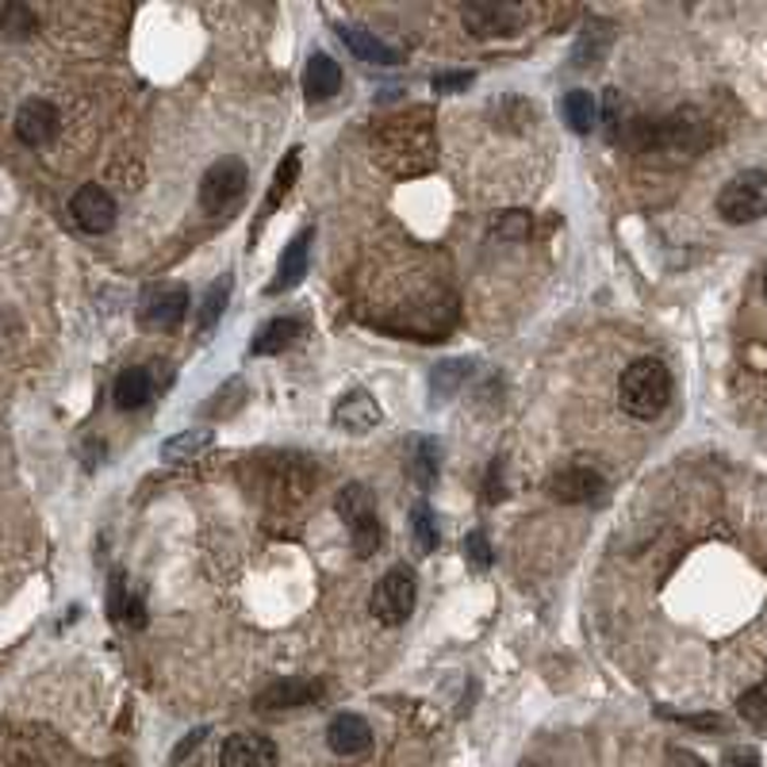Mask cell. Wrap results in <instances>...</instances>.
I'll return each instance as SVG.
<instances>
[{
	"label": "cell",
	"instance_id": "cell-34",
	"mask_svg": "<svg viewBox=\"0 0 767 767\" xmlns=\"http://www.w3.org/2000/svg\"><path fill=\"white\" fill-rule=\"evenodd\" d=\"M411 525H415V542H419L422 553H434L437 549V518L430 510V503H415L411 510Z\"/></svg>",
	"mask_w": 767,
	"mask_h": 767
},
{
	"label": "cell",
	"instance_id": "cell-25",
	"mask_svg": "<svg viewBox=\"0 0 767 767\" xmlns=\"http://www.w3.org/2000/svg\"><path fill=\"white\" fill-rule=\"evenodd\" d=\"M231 288H235V276L231 273H223L215 284H211L208 292H203V299H200V311H196V326H200L203 334L211 331V326L219 323V316L226 311V299H231Z\"/></svg>",
	"mask_w": 767,
	"mask_h": 767
},
{
	"label": "cell",
	"instance_id": "cell-22",
	"mask_svg": "<svg viewBox=\"0 0 767 767\" xmlns=\"http://www.w3.org/2000/svg\"><path fill=\"white\" fill-rule=\"evenodd\" d=\"M304 338V323L299 319H273L265 323L250 342V357H273V354H284L288 346Z\"/></svg>",
	"mask_w": 767,
	"mask_h": 767
},
{
	"label": "cell",
	"instance_id": "cell-15",
	"mask_svg": "<svg viewBox=\"0 0 767 767\" xmlns=\"http://www.w3.org/2000/svg\"><path fill=\"white\" fill-rule=\"evenodd\" d=\"M223 767H276V744L261 733H235L219 749Z\"/></svg>",
	"mask_w": 767,
	"mask_h": 767
},
{
	"label": "cell",
	"instance_id": "cell-33",
	"mask_svg": "<svg viewBox=\"0 0 767 767\" xmlns=\"http://www.w3.org/2000/svg\"><path fill=\"white\" fill-rule=\"evenodd\" d=\"M296 177H299V150H288V158H284V162L276 165L273 188H269V196H265V211H273L276 203H281L284 196L292 193V185H296Z\"/></svg>",
	"mask_w": 767,
	"mask_h": 767
},
{
	"label": "cell",
	"instance_id": "cell-12",
	"mask_svg": "<svg viewBox=\"0 0 767 767\" xmlns=\"http://www.w3.org/2000/svg\"><path fill=\"white\" fill-rule=\"evenodd\" d=\"M58 127H62V115H58V108L42 97L24 100L16 120H12V131H16V138L24 146H47L50 138L58 135Z\"/></svg>",
	"mask_w": 767,
	"mask_h": 767
},
{
	"label": "cell",
	"instance_id": "cell-31",
	"mask_svg": "<svg viewBox=\"0 0 767 767\" xmlns=\"http://www.w3.org/2000/svg\"><path fill=\"white\" fill-rule=\"evenodd\" d=\"M211 430H185V434L170 437V442L162 445V457L165 460H196L203 449L211 445Z\"/></svg>",
	"mask_w": 767,
	"mask_h": 767
},
{
	"label": "cell",
	"instance_id": "cell-32",
	"mask_svg": "<svg viewBox=\"0 0 767 767\" xmlns=\"http://www.w3.org/2000/svg\"><path fill=\"white\" fill-rule=\"evenodd\" d=\"M533 231V219L530 211L515 208V211H499V215L492 219V235L503 238V243H525Z\"/></svg>",
	"mask_w": 767,
	"mask_h": 767
},
{
	"label": "cell",
	"instance_id": "cell-11",
	"mask_svg": "<svg viewBox=\"0 0 767 767\" xmlns=\"http://www.w3.org/2000/svg\"><path fill=\"white\" fill-rule=\"evenodd\" d=\"M326 695V686L319 679H307V676H288V679H276L253 698L261 714H281V710H299V706H311Z\"/></svg>",
	"mask_w": 767,
	"mask_h": 767
},
{
	"label": "cell",
	"instance_id": "cell-35",
	"mask_svg": "<svg viewBox=\"0 0 767 767\" xmlns=\"http://www.w3.org/2000/svg\"><path fill=\"white\" fill-rule=\"evenodd\" d=\"M603 123H606V138H610V143H618V138L630 131V123H626V100H622V92L618 89H606Z\"/></svg>",
	"mask_w": 767,
	"mask_h": 767
},
{
	"label": "cell",
	"instance_id": "cell-38",
	"mask_svg": "<svg viewBox=\"0 0 767 767\" xmlns=\"http://www.w3.org/2000/svg\"><path fill=\"white\" fill-rule=\"evenodd\" d=\"M660 718H671V721H679V726H691V729H721L726 726L718 714H676V710H668V706H660Z\"/></svg>",
	"mask_w": 767,
	"mask_h": 767
},
{
	"label": "cell",
	"instance_id": "cell-26",
	"mask_svg": "<svg viewBox=\"0 0 767 767\" xmlns=\"http://www.w3.org/2000/svg\"><path fill=\"white\" fill-rule=\"evenodd\" d=\"M472 376V361H445V364H434V372H430V396H434V404H442V399H449L453 392H460V384Z\"/></svg>",
	"mask_w": 767,
	"mask_h": 767
},
{
	"label": "cell",
	"instance_id": "cell-36",
	"mask_svg": "<svg viewBox=\"0 0 767 767\" xmlns=\"http://www.w3.org/2000/svg\"><path fill=\"white\" fill-rule=\"evenodd\" d=\"M465 560H469L472 568H492V542H487V533H480V530H472L469 537H465Z\"/></svg>",
	"mask_w": 767,
	"mask_h": 767
},
{
	"label": "cell",
	"instance_id": "cell-9",
	"mask_svg": "<svg viewBox=\"0 0 767 767\" xmlns=\"http://www.w3.org/2000/svg\"><path fill=\"white\" fill-rule=\"evenodd\" d=\"M70 215L85 235H108L115 226L120 208H115V196L104 185H82L70 200Z\"/></svg>",
	"mask_w": 767,
	"mask_h": 767
},
{
	"label": "cell",
	"instance_id": "cell-21",
	"mask_svg": "<svg viewBox=\"0 0 767 767\" xmlns=\"http://www.w3.org/2000/svg\"><path fill=\"white\" fill-rule=\"evenodd\" d=\"M437 472H442V445L434 437H415L411 449H407V477L430 492L437 484Z\"/></svg>",
	"mask_w": 767,
	"mask_h": 767
},
{
	"label": "cell",
	"instance_id": "cell-13",
	"mask_svg": "<svg viewBox=\"0 0 767 767\" xmlns=\"http://www.w3.org/2000/svg\"><path fill=\"white\" fill-rule=\"evenodd\" d=\"M311 243H316V226H304L281 253V265H276V276L269 284V296H281V292H292L299 281L307 276V265H311Z\"/></svg>",
	"mask_w": 767,
	"mask_h": 767
},
{
	"label": "cell",
	"instance_id": "cell-40",
	"mask_svg": "<svg viewBox=\"0 0 767 767\" xmlns=\"http://www.w3.org/2000/svg\"><path fill=\"white\" fill-rule=\"evenodd\" d=\"M434 92L437 97H453V92H465L472 85V73H434Z\"/></svg>",
	"mask_w": 767,
	"mask_h": 767
},
{
	"label": "cell",
	"instance_id": "cell-30",
	"mask_svg": "<svg viewBox=\"0 0 767 767\" xmlns=\"http://www.w3.org/2000/svg\"><path fill=\"white\" fill-rule=\"evenodd\" d=\"M349 542H354L357 557H372V553L384 545V525H380V515H364L357 522H349Z\"/></svg>",
	"mask_w": 767,
	"mask_h": 767
},
{
	"label": "cell",
	"instance_id": "cell-43",
	"mask_svg": "<svg viewBox=\"0 0 767 767\" xmlns=\"http://www.w3.org/2000/svg\"><path fill=\"white\" fill-rule=\"evenodd\" d=\"M668 767H710L703 756H695L691 749H679V744H671L668 749Z\"/></svg>",
	"mask_w": 767,
	"mask_h": 767
},
{
	"label": "cell",
	"instance_id": "cell-5",
	"mask_svg": "<svg viewBox=\"0 0 767 767\" xmlns=\"http://www.w3.org/2000/svg\"><path fill=\"white\" fill-rule=\"evenodd\" d=\"M718 215L733 226L756 223L767 215V173L764 170H744L729 177L718 193Z\"/></svg>",
	"mask_w": 767,
	"mask_h": 767
},
{
	"label": "cell",
	"instance_id": "cell-28",
	"mask_svg": "<svg viewBox=\"0 0 767 767\" xmlns=\"http://www.w3.org/2000/svg\"><path fill=\"white\" fill-rule=\"evenodd\" d=\"M338 515H342V522H357V518H364V515H376V499H372V492L364 484H346L338 492Z\"/></svg>",
	"mask_w": 767,
	"mask_h": 767
},
{
	"label": "cell",
	"instance_id": "cell-4",
	"mask_svg": "<svg viewBox=\"0 0 767 767\" xmlns=\"http://www.w3.org/2000/svg\"><path fill=\"white\" fill-rule=\"evenodd\" d=\"M253 492L261 499L276 503V507H292V503H304L311 484H316L319 472L307 465L304 457H292V453H276V457H258L253 460Z\"/></svg>",
	"mask_w": 767,
	"mask_h": 767
},
{
	"label": "cell",
	"instance_id": "cell-42",
	"mask_svg": "<svg viewBox=\"0 0 767 767\" xmlns=\"http://www.w3.org/2000/svg\"><path fill=\"white\" fill-rule=\"evenodd\" d=\"M203 737H208V729H193V733H185V741L177 744V749H173V764H185L188 759V752H196L203 744Z\"/></svg>",
	"mask_w": 767,
	"mask_h": 767
},
{
	"label": "cell",
	"instance_id": "cell-24",
	"mask_svg": "<svg viewBox=\"0 0 767 767\" xmlns=\"http://www.w3.org/2000/svg\"><path fill=\"white\" fill-rule=\"evenodd\" d=\"M560 115H565V123L576 131V135H591L598 123V104L587 89H572V92H565V100H560Z\"/></svg>",
	"mask_w": 767,
	"mask_h": 767
},
{
	"label": "cell",
	"instance_id": "cell-23",
	"mask_svg": "<svg viewBox=\"0 0 767 767\" xmlns=\"http://www.w3.org/2000/svg\"><path fill=\"white\" fill-rule=\"evenodd\" d=\"M610 42H614V24H606V20H591V24L580 32V39H576L572 65L576 70L598 65L606 58V50H610Z\"/></svg>",
	"mask_w": 767,
	"mask_h": 767
},
{
	"label": "cell",
	"instance_id": "cell-3",
	"mask_svg": "<svg viewBox=\"0 0 767 767\" xmlns=\"http://www.w3.org/2000/svg\"><path fill=\"white\" fill-rule=\"evenodd\" d=\"M710 143L706 123L695 112H676L656 123H633V146L641 153H671V158H695Z\"/></svg>",
	"mask_w": 767,
	"mask_h": 767
},
{
	"label": "cell",
	"instance_id": "cell-10",
	"mask_svg": "<svg viewBox=\"0 0 767 767\" xmlns=\"http://www.w3.org/2000/svg\"><path fill=\"white\" fill-rule=\"evenodd\" d=\"M549 499L565 503V507H583V503H598L606 495V480L587 465H568V469L553 472L545 484Z\"/></svg>",
	"mask_w": 767,
	"mask_h": 767
},
{
	"label": "cell",
	"instance_id": "cell-19",
	"mask_svg": "<svg viewBox=\"0 0 767 767\" xmlns=\"http://www.w3.org/2000/svg\"><path fill=\"white\" fill-rule=\"evenodd\" d=\"M153 392H158V380H153V369L150 364H131V369H123L120 376H115V407L120 411H138V407H146L153 399Z\"/></svg>",
	"mask_w": 767,
	"mask_h": 767
},
{
	"label": "cell",
	"instance_id": "cell-1",
	"mask_svg": "<svg viewBox=\"0 0 767 767\" xmlns=\"http://www.w3.org/2000/svg\"><path fill=\"white\" fill-rule=\"evenodd\" d=\"M372 153L396 177L430 173L437 162V138L434 127H430V115L411 112V115H396V120H384L376 135H372Z\"/></svg>",
	"mask_w": 767,
	"mask_h": 767
},
{
	"label": "cell",
	"instance_id": "cell-8",
	"mask_svg": "<svg viewBox=\"0 0 767 767\" xmlns=\"http://www.w3.org/2000/svg\"><path fill=\"white\" fill-rule=\"evenodd\" d=\"M188 316L185 284H153L138 299V326L150 334H173Z\"/></svg>",
	"mask_w": 767,
	"mask_h": 767
},
{
	"label": "cell",
	"instance_id": "cell-17",
	"mask_svg": "<svg viewBox=\"0 0 767 767\" xmlns=\"http://www.w3.org/2000/svg\"><path fill=\"white\" fill-rule=\"evenodd\" d=\"M338 39L346 42V50L357 58V62H369V65H399V50H392L384 39H376V32H364L357 24H338Z\"/></svg>",
	"mask_w": 767,
	"mask_h": 767
},
{
	"label": "cell",
	"instance_id": "cell-18",
	"mask_svg": "<svg viewBox=\"0 0 767 767\" xmlns=\"http://www.w3.org/2000/svg\"><path fill=\"white\" fill-rule=\"evenodd\" d=\"M460 20L477 39H492V35H515L518 9H510V4H469L460 12Z\"/></svg>",
	"mask_w": 767,
	"mask_h": 767
},
{
	"label": "cell",
	"instance_id": "cell-16",
	"mask_svg": "<svg viewBox=\"0 0 767 767\" xmlns=\"http://www.w3.org/2000/svg\"><path fill=\"white\" fill-rule=\"evenodd\" d=\"M326 744L338 756H361L372 744V726L361 718V714H334L331 726H326Z\"/></svg>",
	"mask_w": 767,
	"mask_h": 767
},
{
	"label": "cell",
	"instance_id": "cell-2",
	"mask_svg": "<svg viewBox=\"0 0 767 767\" xmlns=\"http://www.w3.org/2000/svg\"><path fill=\"white\" fill-rule=\"evenodd\" d=\"M618 404L630 419L653 422L671 404V372L660 357H641L618 380Z\"/></svg>",
	"mask_w": 767,
	"mask_h": 767
},
{
	"label": "cell",
	"instance_id": "cell-41",
	"mask_svg": "<svg viewBox=\"0 0 767 767\" xmlns=\"http://www.w3.org/2000/svg\"><path fill=\"white\" fill-rule=\"evenodd\" d=\"M726 767H759V752L749 749V744H737V749L726 752Z\"/></svg>",
	"mask_w": 767,
	"mask_h": 767
},
{
	"label": "cell",
	"instance_id": "cell-37",
	"mask_svg": "<svg viewBox=\"0 0 767 767\" xmlns=\"http://www.w3.org/2000/svg\"><path fill=\"white\" fill-rule=\"evenodd\" d=\"M127 580H123V572H112V583H108V614H112L115 622H123V614H127Z\"/></svg>",
	"mask_w": 767,
	"mask_h": 767
},
{
	"label": "cell",
	"instance_id": "cell-20",
	"mask_svg": "<svg viewBox=\"0 0 767 767\" xmlns=\"http://www.w3.org/2000/svg\"><path fill=\"white\" fill-rule=\"evenodd\" d=\"M338 89H342V65L334 62L331 54H323V50L307 58V70H304L307 100H331Z\"/></svg>",
	"mask_w": 767,
	"mask_h": 767
},
{
	"label": "cell",
	"instance_id": "cell-14",
	"mask_svg": "<svg viewBox=\"0 0 767 767\" xmlns=\"http://www.w3.org/2000/svg\"><path fill=\"white\" fill-rule=\"evenodd\" d=\"M331 422L342 434H369L380 422V404L364 388H354V392H346V396H338V404H334V411H331Z\"/></svg>",
	"mask_w": 767,
	"mask_h": 767
},
{
	"label": "cell",
	"instance_id": "cell-7",
	"mask_svg": "<svg viewBox=\"0 0 767 767\" xmlns=\"http://www.w3.org/2000/svg\"><path fill=\"white\" fill-rule=\"evenodd\" d=\"M246 185H250L246 162H238V158H219L200 177V208L208 211V215H223V211H231L243 200Z\"/></svg>",
	"mask_w": 767,
	"mask_h": 767
},
{
	"label": "cell",
	"instance_id": "cell-44",
	"mask_svg": "<svg viewBox=\"0 0 767 767\" xmlns=\"http://www.w3.org/2000/svg\"><path fill=\"white\" fill-rule=\"evenodd\" d=\"M764 296H767V269H764Z\"/></svg>",
	"mask_w": 767,
	"mask_h": 767
},
{
	"label": "cell",
	"instance_id": "cell-27",
	"mask_svg": "<svg viewBox=\"0 0 767 767\" xmlns=\"http://www.w3.org/2000/svg\"><path fill=\"white\" fill-rule=\"evenodd\" d=\"M35 32H39V20H35V12L27 9V4H4V9H0V39L24 42V39H32Z\"/></svg>",
	"mask_w": 767,
	"mask_h": 767
},
{
	"label": "cell",
	"instance_id": "cell-39",
	"mask_svg": "<svg viewBox=\"0 0 767 767\" xmlns=\"http://www.w3.org/2000/svg\"><path fill=\"white\" fill-rule=\"evenodd\" d=\"M503 499H507V484H503V460L495 457L484 477V503H503Z\"/></svg>",
	"mask_w": 767,
	"mask_h": 767
},
{
	"label": "cell",
	"instance_id": "cell-6",
	"mask_svg": "<svg viewBox=\"0 0 767 767\" xmlns=\"http://www.w3.org/2000/svg\"><path fill=\"white\" fill-rule=\"evenodd\" d=\"M415 595H419V583H415V572L407 565H396L380 576L376 587H372L369 610L376 622L384 626H404L415 614Z\"/></svg>",
	"mask_w": 767,
	"mask_h": 767
},
{
	"label": "cell",
	"instance_id": "cell-29",
	"mask_svg": "<svg viewBox=\"0 0 767 767\" xmlns=\"http://www.w3.org/2000/svg\"><path fill=\"white\" fill-rule=\"evenodd\" d=\"M737 714H741L756 733H767V676L737 698Z\"/></svg>",
	"mask_w": 767,
	"mask_h": 767
}]
</instances>
